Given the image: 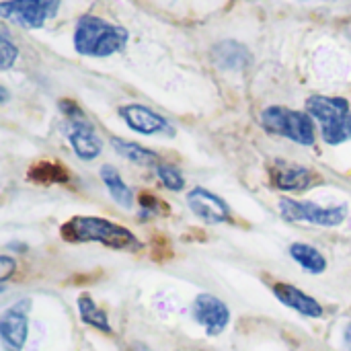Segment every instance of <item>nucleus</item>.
Masks as SVG:
<instances>
[{"instance_id": "obj_1", "label": "nucleus", "mask_w": 351, "mask_h": 351, "mask_svg": "<svg viewBox=\"0 0 351 351\" xmlns=\"http://www.w3.org/2000/svg\"><path fill=\"white\" fill-rule=\"evenodd\" d=\"M62 239L66 243H101L115 251H138L142 243L121 224L97 216H74L62 224Z\"/></svg>"}, {"instance_id": "obj_2", "label": "nucleus", "mask_w": 351, "mask_h": 351, "mask_svg": "<svg viewBox=\"0 0 351 351\" xmlns=\"http://www.w3.org/2000/svg\"><path fill=\"white\" fill-rule=\"evenodd\" d=\"M130 33L101 16L84 14L74 29V49L88 58H107L121 51L128 45Z\"/></svg>"}, {"instance_id": "obj_3", "label": "nucleus", "mask_w": 351, "mask_h": 351, "mask_svg": "<svg viewBox=\"0 0 351 351\" xmlns=\"http://www.w3.org/2000/svg\"><path fill=\"white\" fill-rule=\"evenodd\" d=\"M306 113L319 121L323 140L329 146H339L351 140V107L348 99L313 95L306 99Z\"/></svg>"}, {"instance_id": "obj_4", "label": "nucleus", "mask_w": 351, "mask_h": 351, "mask_svg": "<svg viewBox=\"0 0 351 351\" xmlns=\"http://www.w3.org/2000/svg\"><path fill=\"white\" fill-rule=\"evenodd\" d=\"M261 125L269 134L282 136L300 146H315L317 142L315 119L304 111H294L288 107L271 105L261 111Z\"/></svg>"}, {"instance_id": "obj_5", "label": "nucleus", "mask_w": 351, "mask_h": 351, "mask_svg": "<svg viewBox=\"0 0 351 351\" xmlns=\"http://www.w3.org/2000/svg\"><path fill=\"white\" fill-rule=\"evenodd\" d=\"M60 109L66 117V138L80 160H95L103 152V142L88 121L84 111L72 101H60Z\"/></svg>"}, {"instance_id": "obj_6", "label": "nucleus", "mask_w": 351, "mask_h": 351, "mask_svg": "<svg viewBox=\"0 0 351 351\" xmlns=\"http://www.w3.org/2000/svg\"><path fill=\"white\" fill-rule=\"evenodd\" d=\"M280 212L282 218L288 222H306L315 226H339L348 218V206H333V208H323L313 202H300L292 197H282L280 199Z\"/></svg>"}, {"instance_id": "obj_7", "label": "nucleus", "mask_w": 351, "mask_h": 351, "mask_svg": "<svg viewBox=\"0 0 351 351\" xmlns=\"http://www.w3.org/2000/svg\"><path fill=\"white\" fill-rule=\"evenodd\" d=\"M60 2L62 0H4L0 14L23 29H41L58 14Z\"/></svg>"}, {"instance_id": "obj_8", "label": "nucleus", "mask_w": 351, "mask_h": 351, "mask_svg": "<svg viewBox=\"0 0 351 351\" xmlns=\"http://www.w3.org/2000/svg\"><path fill=\"white\" fill-rule=\"evenodd\" d=\"M31 300L23 298L6 308L0 317V341L4 351H21L29 333Z\"/></svg>"}, {"instance_id": "obj_9", "label": "nucleus", "mask_w": 351, "mask_h": 351, "mask_svg": "<svg viewBox=\"0 0 351 351\" xmlns=\"http://www.w3.org/2000/svg\"><path fill=\"white\" fill-rule=\"evenodd\" d=\"M119 117L125 121V125L130 130H134L138 134H144V136L162 134V136H169V138L175 136V128L169 123V119L162 117L160 113L144 107V105H138V103L121 105L119 107Z\"/></svg>"}, {"instance_id": "obj_10", "label": "nucleus", "mask_w": 351, "mask_h": 351, "mask_svg": "<svg viewBox=\"0 0 351 351\" xmlns=\"http://www.w3.org/2000/svg\"><path fill=\"white\" fill-rule=\"evenodd\" d=\"M269 177H271L274 187H278L280 191H290V193H300L321 183V177L313 169H306L302 165L288 162V160H276L269 167Z\"/></svg>"}, {"instance_id": "obj_11", "label": "nucleus", "mask_w": 351, "mask_h": 351, "mask_svg": "<svg viewBox=\"0 0 351 351\" xmlns=\"http://www.w3.org/2000/svg\"><path fill=\"white\" fill-rule=\"evenodd\" d=\"M189 210L206 224H226L232 218L230 206L206 187H195L187 193Z\"/></svg>"}, {"instance_id": "obj_12", "label": "nucleus", "mask_w": 351, "mask_h": 351, "mask_svg": "<svg viewBox=\"0 0 351 351\" xmlns=\"http://www.w3.org/2000/svg\"><path fill=\"white\" fill-rule=\"evenodd\" d=\"M193 319L206 329L210 337H216L228 327L230 308L212 294H199L193 300Z\"/></svg>"}, {"instance_id": "obj_13", "label": "nucleus", "mask_w": 351, "mask_h": 351, "mask_svg": "<svg viewBox=\"0 0 351 351\" xmlns=\"http://www.w3.org/2000/svg\"><path fill=\"white\" fill-rule=\"evenodd\" d=\"M274 294L276 298L286 304L288 308L300 313L302 317H311V319H321L323 317V306L319 300H315L313 296H308L306 292H302L300 288L296 286H290V284H276L274 286Z\"/></svg>"}, {"instance_id": "obj_14", "label": "nucleus", "mask_w": 351, "mask_h": 351, "mask_svg": "<svg viewBox=\"0 0 351 351\" xmlns=\"http://www.w3.org/2000/svg\"><path fill=\"white\" fill-rule=\"evenodd\" d=\"M212 58L224 70H245L251 64V51L243 43L232 41V39L220 41L214 47Z\"/></svg>"}, {"instance_id": "obj_15", "label": "nucleus", "mask_w": 351, "mask_h": 351, "mask_svg": "<svg viewBox=\"0 0 351 351\" xmlns=\"http://www.w3.org/2000/svg\"><path fill=\"white\" fill-rule=\"evenodd\" d=\"M111 146L115 148L117 154H121L125 160H130L138 167H158L160 165V156L154 150L144 148L142 144H136V142H130L123 138H111Z\"/></svg>"}, {"instance_id": "obj_16", "label": "nucleus", "mask_w": 351, "mask_h": 351, "mask_svg": "<svg viewBox=\"0 0 351 351\" xmlns=\"http://www.w3.org/2000/svg\"><path fill=\"white\" fill-rule=\"evenodd\" d=\"M101 181L105 183L109 195L121 206V208H132L134 206V191L128 187V183L121 179L119 171L113 165H103L101 167Z\"/></svg>"}, {"instance_id": "obj_17", "label": "nucleus", "mask_w": 351, "mask_h": 351, "mask_svg": "<svg viewBox=\"0 0 351 351\" xmlns=\"http://www.w3.org/2000/svg\"><path fill=\"white\" fill-rule=\"evenodd\" d=\"M290 257L308 274L313 276H319L327 269V259L325 255L315 249L313 245H306V243H294L290 245Z\"/></svg>"}, {"instance_id": "obj_18", "label": "nucleus", "mask_w": 351, "mask_h": 351, "mask_svg": "<svg viewBox=\"0 0 351 351\" xmlns=\"http://www.w3.org/2000/svg\"><path fill=\"white\" fill-rule=\"evenodd\" d=\"M78 315H80V321L84 325H88L93 329H99L103 333H111V325H109L107 315L95 304V300L88 294L78 296Z\"/></svg>"}, {"instance_id": "obj_19", "label": "nucleus", "mask_w": 351, "mask_h": 351, "mask_svg": "<svg viewBox=\"0 0 351 351\" xmlns=\"http://www.w3.org/2000/svg\"><path fill=\"white\" fill-rule=\"evenodd\" d=\"M29 181L41 183V185H51V183H66L68 181V171L53 160H41L29 169Z\"/></svg>"}, {"instance_id": "obj_20", "label": "nucleus", "mask_w": 351, "mask_h": 351, "mask_svg": "<svg viewBox=\"0 0 351 351\" xmlns=\"http://www.w3.org/2000/svg\"><path fill=\"white\" fill-rule=\"evenodd\" d=\"M156 177L160 179V183L169 189V191H183L185 189V177L183 173L167 162H160L156 167Z\"/></svg>"}, {"instance_id": "obj_21", "label": "nucleus", "mask_w": 351, "mask_h": 351, "mask_svg": "<svg viewBox=\"0 0 351 351\" xmlns=\"http://www.w3.org/2000/svg\"><path fill=\"white\" fill-rule=\"evenodd\" d=\"M19 58V47L10 41L6 29L0 31V68L2 70H8Z\"/></svg>"}, {"instance_id": "obj_22", "label": "nucleus", "mask_w": 351, "mask_h": 351, "mask_svg": "<svg viewBox=\"0 0 351 351\" xmlns=\"http://www.w3.org/2000/svg\"><path fill=\"white\" fill-rule=\"evenodd\" d=\"M158 210H162V204L154 197V195H142L140 197V214L146 218V216H154Z\"/></svg>"}, {"instance_id": "obj_23", "label": "nucleus", "mask_w": 351, "mask_h": 351, "mask_svg": "<svg viewBox=\"0 0 351 351\" xmlns=\"http://www.w3.org/2000/svg\"><path fill=\"white\" fill-rule=\"evenodd\" d=\"M14 269H16V263H14L10 257L2 255V257H0V280H2V282H6Z\"/></svg>"}, {"instance_id": "obj_24", "label": "nucleus", "mask_w": 351, "mask_h": 351, "mask_svg": "<svg viewBox=\"0 0 351 351\" xmlns=\"http://www.w3.org/2000/svg\"><path fill=\"white\" fill-rule=\"evenodd\" d=\"M343 341H346V348L351 351V323L346 327V333H343Z\"/></svg>"}]
</instances>
